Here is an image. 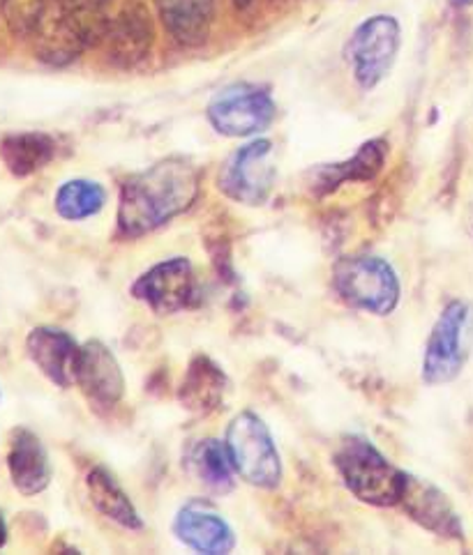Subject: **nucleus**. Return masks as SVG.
Segmentation results:
<instances>
[{
  "label": "nucleus",
  "instance_id": "2",
  "mask_svg": "<svg viewBox=\"0 0 473 555\" xmlns=\"http://www.w3.org/2000/svg\"><path fill=\"white\" fill-rule=\"evenodd\" d=\"M335 466L358 501L376 507H395L402 501L409 473L391 464L366 436L344 438L335 452Z\"/></svg>",
  "mask_w": 473,
  "mask_h": 555
},
{
  "label": "nucleus",
  "instance_id": "4",
  "mask_svg": "<svg viewBox=\"0 0 473 555\" xmlns=\"http://www.w3.org/2000/svg\"><path fill=\"white\" fill-rule=\"evenodd\" d=\"M473 350V307L452 300L434 323L425 346L423 380L427 385H446L462 374Z\"/></svg>",
  "mask_w": 473,
  "mask_h": 555
},
{
  "label": "nucleus",
  "instance_id": "12",
  "mask_svg": "<svg viewBox=\"0 0 473 555\" xmlns=\"http://www.w3.org/2000/svg\"><path fill=\"white\" fill-rule=\"evenodd\" d=\"M28 358L35 366L59 387H72L77 383V369L81 358V346L75 337L59 327H35L26 339Z\"/></svg>",
  "mask_w": 473,
  "mask_h": 555
},
{
  "label": "nucleus",
  "instance_id": "18",
  "mask_svg": "<svg viewBox=\"0 0 473 555\" xmlns=\"http://www.w3.org/2000/svg\"><path fill=\"white\" fill-rule=\"evenodd\" d=\"M388 155V143L384 139H372L358 147V153L340 164H325L315 171L312 190L325 194L337 190L344 182H358V180H372L381 166H384Z\"/></svg>",
  "mask_w": 473,
  "mask_h": 555
},
{
  "label": "nucleus",
  "instance_id": "14",
  "mask_svg": "<svg viewBox=\"0 0 473 555\" xmlns=\"http://www.w3.org/2000/svg\"><path fill=\"white\" fill-rule=\"evenodd\" d=\"M77 385L98 405H116L123 399L125 376L112 348L98 339L81 346Z\"/></svg>",
  "mask_w": 473,
  "mask_h": 555
},
{
  "label": "nucleus",
  "instance_id": "22",
  "mask_svg": "<svg viewBox=\"0 0 473 555\" xmlns=\"http://www.w3.org/2000/svg\"><path fill=\"white\" fill-rule=\"evenodd\" d=\"M190 468L194 477L213 493H227L233 489V464L227 446L215 438L199 440L190 452Z\"/></svg>",
  "mask_w": 473,
  "mask_h": 555
},
{
  "label": "nucleus",
  "instance_id": "26",
  "mask_svg": "<svg viewBox=\"0 0 473 555\" xmlns=\"http://www.w3.org/2000/svg\"><path fill=\"white\" fill-rule=\"evenodd\" d=\"M452 8H471L473 0H448Z\"/></svg>",
  "mask_w": 473,
  "mask_h": 555
},
{
  "label": "nucleus",
  "instance_id": "9",
  "mask_svg": "<svg viewBox=\"0 0 473 555\" xmlns=\"http://www.w3.org/2000/svg\"><path fill=\"white\" fill-rule=\"evenodd\" d=\"M272 143L268 139H254L235 153L220 176L222 192L245 203V206H261L276 184V166L268 162Z\"/></svg>",
  "mask_w": 473,
  "mask_h": 555
},
{
  "label": "nucleus",
  "instance_id": "3",
  "mask_svg": "<svg viewBox=\"0 0 473 555\" xmlns=\"http://www.w3.org/2000/svg\"><path fill=\"white\" fill-rule=\"evenodd\" d=\"M227 452L247 485L276 489L282 482V459L266 422L252 411L235 415L227 427Z\"/></svg>",
  "mask_w": 473,
  "mask_h": 555
},
{
  "label": "nucleus",
  "instance_id": "17",
  "mask_svg": "<svg viewBox=\"0 0 473 555\" xmlns=\"http://www.w3.org/2000/svg\"><path fill=\"white\" fill-rule=\"evenodd\" d=\"M227 376L220 366L206 356H199L188 366V374L180 383L178 399L186 405L190 413L208 415L217 411L225 401L227 395Z\"/></svg>",
  "mask_w": 473,
  "mask_h": 555
},
{
  "label": "nucleus",
  "instance_id": "13",
  "mask_svg": "<svg viewBox=\"0 0 473 555\" xmlns=\"http://www.w3.org/2000/svg\"><path fill=\"white\" fill-rule=\"evenodd\" d=\"M176 538L196 553L225 555L235 546L233 528L206 501H190L174 521Z\"/></svg>",
  "mask_w": 473,
  "mask_h": 555
},
{
  "label": "nucleus",
  "instance_id": "21",
  "mask_svg": "<svg viewBox=\"0 0 473 555\" xmlns=\"http://www.w3.org/2000/svg\"><path fill=\"white\" fill-rule=\"evenodd\" d=\"M0 155H3L10 173H14L16 178H26L44 169L53 159V155H56V143H53L51 137L40 132L12 134L0 145Z\"/></svg>",
  "mask_w": 473,
  "mask_h": 555
},
{
  "label": "nucleus",
  "instance_id": "5",
  "mask_svg": "<svg viewBox=\"0 0 473 555\" xmlns=\"http://www.w3.org/2000/svg\"><path fill=\"white\" fill-rule=\"evenodd\" d=\"M335 291L354 309L388 317L399 302V280L393 266L379 256L342 258L333 272Z\"/></svg>",
  "mask_w": 473,
  "mask_h": 555
},
{
  "label": "nucleus",
  "instance_id": "16",
  "mask_svg": "<svg viewBox=\"0 0 473 555\" xmlns=\"http://www.w3.org/2000/svg\"><path fill=\"white\" fill-rule=\"evenodd\" d=\"M155 5L178 44L199 47L208 40L215 0H155Z\"/></svg>",
  "mask_w": 473,
  "mask_h": 555
},
{
  "label": "nucleus",
  "instance_id": "19",
  "mask_svg": "<svg viewBox=\"0 0 473 555\" xmlns=\"http://www.w3.org/2000/svg\"><path fill=\"white\" fill-rule=\"evenodd\" d=\"M112 0H49V10L61 16V22L75 33L84 49L102 44L108 26Z\"/></svg>",
  "mask_w": 473,
  "mask_h": 555
},
{
  "label": "nucleus",
  "instance_id": "1",
  "mask_svg": "<svg viewBox=\"0 0 473 555\" xmlns=\"http://www.w3.org/2000/svg\"><path fill=\"white\" fill-rule=\"evenodd\" d=\"M202 190L196 166L183 157H167L127 178L120 190L118 229L127 237H141L165 227L192 208Z\"/></svg>",
  "mask_w": 473,
  "mask_h": 555
},
{
  "label": "nucleus",
  "instance_id": "8",
  "mask_svg": "<svg viewBox=\"0 0 473 555\" xmlns=\"http://www.w3.org/2000/svg\"><path fill=\"white\" fill-rule=\"evenodd\" d=\"M137 300L149 305L155 313H178L199 300V284L188 258H169L143 272L132 286Z\"/></svg>",
  "mask_w": 473,
  "mask_h": 555
},
{
  "label": "nucleus",
  "instance_id": "11",
  "mask_svg": "<svg viewBox=\"0 0 473 555\" xmlns=\"http://www.w3.org/2000/svg\"><path fill=\"white\" fill-rule=\"evenodd\" d=\"M153 22L151 14L139 0L127 3L108 18L102 44H106L108 59L123 67H132L149 55L153 47Z\"/></svg>",
  "mask_w": 473,
  "mask_h": 555
},
{
  "label": "nucleus",
  "instance_id": "25",
  "mask_svg": "<svg viewBox=\"0 0 473 555\" xmlns=\"http://www.w3.org/2000/svg\"><path fill=\"white\" fill-rule=\"evenodd\" d=\"M8 544V524H5V516L0 512V548Z\"/></svg>",
  "mask_w": 473,
  "mask_h": 555
},
{
  "label": "nucleus",
  "instance_id": "24",
  "mask_svg": "<svg viewBox=\"0 0 473 555\" xmlns=\"http://www.w3.org/2000/svg\"><path fill=\"white\" fill-rule=\"evenodd\" d=\"M49 0H0L10 30L20 37H30L38 28Z\"/></svg>",
  "mask_w": 473,
  "mask_h": 555
},
{
  "label": "nucleus",
  "instance_id": "10",
  "mask_svg": "<svg viewBox=\"0 0 473 555\" xmlns=\"http://www.w3.org/2000/svg\"><path fill=\"white\" fill-rule=\"evenodd\" d=\"M399 507L409 514L411 521L439 534V538L455 542L464 540V526L458 509L452 507L450 498L439 487L427 482V479L409 475Z\"/></svg>",
  "mask_w": 473,
  "mask_h": 555
},
{
  "label": "nucleus",
  "instance_id": "23",
  "mask_svg": "<svg viewBox=\"0 0 473 555\" xmlns=\"http://www.w3.org/2000/svg\"><path fill=\"white\" fill-rule=\"evenodd\" d=\"M106 203V190L95 180H67L56 192V212L67 221L95 217Z\"/></svg>",
  "mask_w": 473,
  "mask_h": 555
},
{
  "label": "nucleus",
  "instance_id": "27",
  "mask_svg": "<svg viewBox=\"0 0 473 555\" xmlns=\"http://www.w3.org/2000/svg\"><path fill=\"white\" fill-rule=\"evenodd\" d=\"M241 3H243V5H250V3H257V0H241Z\"/></svg>",
  "mask_w": 473,
  "mask_h": 555
},
{
  "label": "nucleus",
  "instance_id": "7",
  "mask_svg": "<svg viewBox=\"0 0 473 555\" xmlns=\"http://www.w3.org/2000/svg\"><path fill=\"white\" fill-rule=\"evenodd\" d=\"M399 24L393 16L376 14L362 22L347 44V61L362 90L376 88L397 59Z\"/></svg>",
  "mask_w": 473,
  "mask_h": 555
},
{
  "label": "nucleus",
  "instance_id": "6",
  "mask_svg": "<svg viewBox=\"0 0 473 555\" xmlns=\"http://www.w3.org/2000/svg\"><path fill=\"white\" fill-rule=\"evenodd\" d=\"M208 120L215 127V132L225 137H254L266 132L276 120V102H272L266 88L235 83L220 90L210 100Z\"/></svg>",
  "mask_w": 473,
  "mask_h": 555
},
{
  "label": "nucleus",
  "instance_id": "15",
  "mask_svg": "<svg viewBox=\"0 0 473 555\" xmlns=\"http://www.w3.org/2000/svg\"><path fill=\"white\" fill-rule=\"evenodd\" d=\"M8 468L14 489L22 495H38L51 485V461L44 442L30 429H14L10 440Z\"/></svg>",
  "mask_w": 473,
  "mask_h": 555
},
{
  "label": "nucleus",
  "instance_id": "20",
  "mask_svg": "<svg viewBox=\"0 0 473 555\" xmlns=\"http://www.w3.org/2000/svg\"><path fill=\"white\" fill-rule=\"evenodd\" d=\"M86 487H88L90 501H93V505L106 516V519H112L118 526L130 528V530L143 528L141 516L135 503L130 501V495L125 493V489L118 485V479L106 468L90 470Z\"/></svg>",
  "mask_w": 473,
  "mask_h": 555
}]
</instances>
